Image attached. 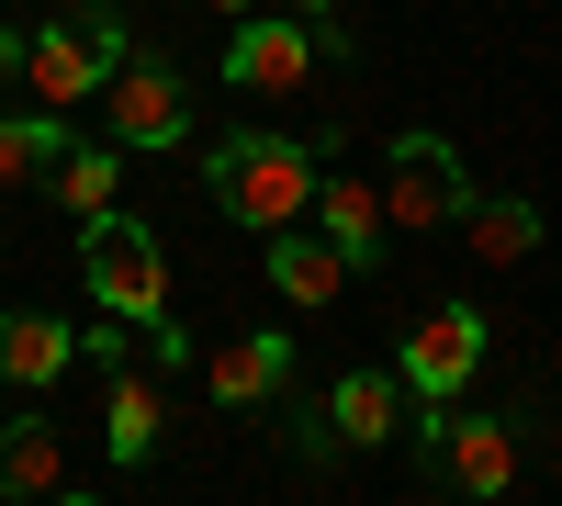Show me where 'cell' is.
<instances>
[{
    "label": "cell",
    "mask_w": 562,
    "mask_h": 506,
    "mask_svg": "<svg viewBox=\"0 0 562 506\" xmlns=\"http://www.w3.org/2000/svg\"><path fill=\"white\" fill-rule=\"evenodd\" d=\"M315 147L304 135H259V124H237V135H214L203 147V192L248 225V237H270V225H304L315 214Z\"/></svg>",
    "instance_id": "6da1fadb"
},
{
    "label": "cell",
    "mask_w": 562,
    "mask_h": 506,
    "mask_svg": "<svg viewBox=\"0 0 562 506\" xmlns=\"http://www.w3.org/2000/svg\"><path fill=\"white\" fill-rule=\"evenodd\" d=\"M113 57H124V12L113 0H57V12L23 34V90L45 113H90L102 79H113Z\"/></svg>",
    "instance_id": "7a4b0ae2"
},
{
    "label": "cell",
    "mask_w": 562,
    "mask_h": 506,
    "mask_svg": "<svg viewBox=\"0 0 562 506\" xmlns=\"http://www.w3.org/2000/svg\"><path fill=\"white\" fill-rule=\"evenodd\" d=\"M90 113H102V135H113L124 158H169V147H192V90H180V57H158V45H124Z\"/></svg>",
    "instance_id": "3957f363"
},
{
    "label": "cell",
    "mask_w": 562,
    "mask_h": 506,
    "mask_svg": "<svg viewBox=\"0 0 562 506\" xmlns=\"http://www.w3.org/2000/svg\"><path fill=\"white\" fill-rule=\"evenodd\" d=\"M416 450H428V484H450V495H506L518 484V450H529V428L518 417H484V405H416Z\"/></svg>",
    "instance_id": "277c9868"
},
{
    "label": "cell",
    "mask_w": 562,
    "mask_h": 506,
    "mask_svg": "<svg viewBox=\"0 0 562 506\" xmlns=\"http://www.w3.org/2000/svg\"><path fill=\"white\" fill-rule=\"evenodd\" d=\"M79 270H90V304H102V315H124V327L169 315V259H158V237H147V225H135L124 203L79 214Z\"/></svg>",
    "instance_id": "5b68a950"
},
{
    "label": "cell",
    "mask_w": 562,
    "mask_h": 506,
    "mask_svg": "<svg viewBox=\"0 0 562 506\" xmlns=\"http://www.w3.org/2000/svg\"><path fill=\"white\" fill-rule=\"evenodd\" d=\"M461 203H473L461 147H450L439 124H405L394 147H383V214H394V237H450Z\"/></svg>",
    "instance_id": "8992f818"
},
{
    "label": "cell",
    "mask_w": 562,
    "mask_h": 506,
    "mask_svg": "<svg viewBox=\"0 0 562 506\" xmlns=\"http://www.w3.org/2000/svg\"><path fill=\"white\" fill-rule=\"evenodd\" d=\"M315 68H326V34L304 12H281V0L237 12V34H225V79H237V90H304Z\"/></svg>",
    "instance_id": "52a82bcc"
},
{
    "label": "cell",
    "mask_w": 562,
    "mask_h": 506,
    "mask_svg": "<svg viewBox=\"0 0 562 506\" xmlns=\"http://www.w3.org/2000/svg\"><path fill=\"white\" fill-rule=\"evenodd\" d=\"M405 394L416 405H461V383L484 372V304H439V315H416V338H405Z\"/></svg>",
    "instance_id": "ba28073f"
},
{
    "label": "cell",
    "mask_w": 562,
    "mask_h": 506,
    "mask_svg": "<svg viewBox=\"0 0 562 506\" xmlns=\"http://www.w3.org/2000/svg\"><path fill=\"white\" fill-rule=\"evenodd\" d=\"M326 428H338V450H394L405 428H416V394H405V372H338L326 383Z\"/></svg>",
    "instance_id": "9c48e42d"
},
{
    "label": "cell",
    "mask_w": 562,
    "mask_h": 506,
    "mask_svg": "<svg viewBox=\"0 0 562 506\" xmlns=\"http://www.w3.org/2000/svg\"><path fill=\"white\" fill-rule=\"evenodd\" d=\"M315 237L338 248L349 270H383V237H394V214H383V192H371L360 169H326V180H315Z\"/></svg>",
    "instance_id": "30bf717a"
},
{
    "label": "cell",
    "mask_w": 562,
    "mask_h": 506,
    "mask_svg": "<svg viewBox=\"0 0 562 506\" xmlns=\"http://www.w3.org/2000/svg\"><path fill=\"white\" fill-rule=\"evenodd\" d=\"M281 383H293V338H270V327H248V338H225V349H203V394L214 405H281Z\"/></svg>",
    "instance_id": "8fae6325"
},
{
    "label": "cell",
    "mask_w": 562,
    "mask_h": 506,
    "mask_svg": "<svg viewBox=\"0 0 562 506\" xmlns=\"http://www.w3.org/2000/svg\"><path fill=\"white\" fill-rule=\"evenodd\" d=\"M158 428H169V372H124V360H113V383H102V450L135 473L158 450Z\"/></svg>",
    "instance_id": "7c38bea8"
},
{
    "label": "cell",
    "mask_w": 562,
    "mask_h": 506,
    "mask_svg": "<svg viewBox=\"0 0 562 506\" xmlns=\"http://www.w3.org/2000/svg\"><path fill=\"white\" fill-rule=\"evenodd\" d=\"M79 372V327L68 315H0V383L12 394H45Z\"/></svg>",
    "instance_id": "4fadbf2b"
},
{
    "label": "cell",
    "mask_w": 562,
    "mask_h": 506,
    "mask_svg": "<svg viewBox=\"0 0 562 506\" xmlns=\"http://www.w3.org/2000/svg\"><path fill=\"white\" fill-rule=\"evenodd\" d=\"M0 495H68V428L45 405L0 417Z\"/></svg>",
    "instance_id": "5bb4252c"
},
{
    "label": "cell",
    "mask_w": 562,
    "mask_h": 506,
    "mask_svg": "<svg viewBox=\"0 0 562 506\" xmlns=\"http://www.w3.org/2000/svg\"><path fill=\"white\" fill-rule=\"evenodd\" d=\"M270 293L293 304V315H315V304L349 293V259L326 248V237H304V225H270Z\"/></svg>",
    "instance_id": "9a60e30c"
},
{
    "label": "cell",
    "mask_w": 562,
    "mask_h": 506,
    "mask_svg": "<svg viewBox=\"0 0 562 506\" xmlns=\"http://www.w3.org/2000/svg\"><path fill=\"white\" fill-rule=\"evenodd\" d=\"M461 248H473L484 270H518L540 248V203L529 192H473V203H461Z\"/></svg>",
    "instance_id": "2e32d148"
},
{
    "label": "cell",
    "mask_w": 562,
    "mask_h": 506,
    "mask_svg": "<svg viewBox=\"0 0 562 506\" xmlns=\"http://www.w3.org/2000/svg\"><path fill=\"white\" fill-rule=\"evenodd\" d=\"M45 180H57V203H68V214H102V203L124 192V147H113V135H68Z\"/></svg>",
    "instance_id": "e0dca14e"
},
{
    "label": "cell",
    "mask_w": 562,
    "mask_h": 506,
    "mask_svg": "<svg viewBox=\"0 0 562 506\" xmlns=\"http://www.w3.org/2000/svg\"><path fill=\"white\" fill-rule=\"evenodd\" d=\"M57 147H68V113H0V192H12V180H45L57 169Z\"/></svg>",
    "instance_id": "ac0fdd59"
},
{
    "label": "cell",
    "mask_w": 562,
    "mask_h": 506,
    "mask_svg": "<svg viewBox=\"0 0 562 506\" xmlns=\"http://www.w3.org/2000/svg\"><path fill=\"white\" fill-rule=\"evenodd\" d=\"M281 12H304V23H315V34H326V57H349V45H360V34H349V23H338V0H281Z\"/></svg>",
    "instance_id": "d6986e66"
},
{
    "label": "cell",
    "mask_w": 562,
    "mask_h": 506,
    "mask_svg": "<svg viewBox=\"0 0 562 506\" xmlns=\"http://www.w3.org/2000/svg\"><path fill=\"white\" fill-rule=\"evenodd\" d=\"M23 79V23H0V90Z\"/></svg>",
    "instance_id": "ffe728a7"
},
{
    "label": "cell",
    "mask_w": 562,
    "mask_h": 506,
    "mask_svg": "<svg viewBox=\"0 0 562 506\" xmlns=\"http://www.w3.org/2000/svg\"><path fill=\"white\" fill-rule=\"evenodd\" d=\"M214 12H225V23H237V12H259V0H214Z\"/></svg>",
    "instance_id": "44dd1931"
}]
</instances>
